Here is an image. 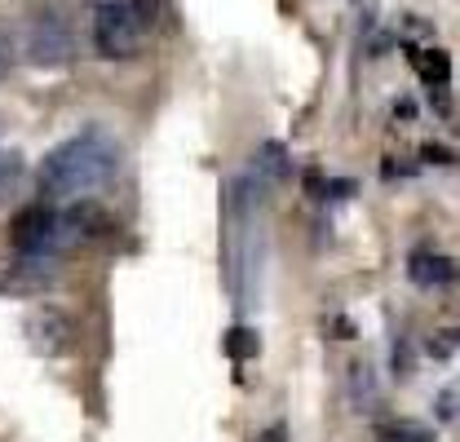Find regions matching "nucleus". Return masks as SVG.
<instances>
[{
  "mask_svg": "<svg viewBox=\"0 0 460 442\" xmlns=\"http://www.w3.org/2000/svg\"><path fill=\"white\" fill-rule=\"evenodd\" d=\"M119 172V142L107 128H80L75 137L58 142L54 151L40 160V195L66 204V199H84L93 190H102Z\"/></svg>",
  "mask_w": 460,
  "mask_h": 442,
  "instance_id": "nucleus-1",
  "label": "nucleus"
},
{
  "mask_svg": "<svg viewBox=\"0 0 460 442\" xmlns=\"http://www.w3.org/2000/svg\"><path fill=\"white\" fill-rule=\"evenodd\" d=\"M155 27V4L151 0H102L93 13V45L102 57H137L146 36Z\"/></svg>",
  "mask_w": 460,
  "mask_h": 442,
  "instance_id": "nucleus-2",
  "label": "nucleus"
},
{
  "mask_svg": "<svg viewBox=\"0 0 460 442\" xmlns=\"http://www.w3.org/2000/svg\"><path fill=\"white\" fill-rule=\"evenodd\" d=\"M22 54L31 57L36 66H62L75 57V31L66 22V13L58 4H45L27 18V31H22Z\"/></svg>",
  "mask_w": 460,
  "mask_h": 442,
  "instance_id": "nucleus-3",
  "label": "nucleus"
},
{
  "mask_svg": "<svg viewBox=\"0 0 460 442\" xmlns=\"http://www.w3.org/2000/svg\"><path fill=\"white\" fill-rule=\"evenodd\" d=\"M54 213L49 208H27V213H18V221H13V243L22 248V252H40V248H49L54 243Z\"/></svg>",
  "mask_w": 460,
  "mask_h": 442,
  "instance_id": "nucleus-4",
  "label": "nucleus"
},
{
  "mask_svg": "<svg viewBox=\"0 0 460 442\" xmlns=\"http://www.w3.org/2000/svg\"><path fill=\"white\" fill-rule=\"evenodd\" d=\"M411 278L416 283H429V287H443V283H452L456 278V266L447 261V257H411Z\"/></svg>",
  "mask_w": 460,
  "mask_h": 442,
  "instance_id": "nucleus-5",
  "label": "nucleus"
},
{
  "mask_svg": "<svg viewBox=\"0 0 460 442\" xmlns=\"http://www.w3.org/2000/svg\"><path fill=\"white\" fill-rule=\"evenodd\" d=\"M18 181H22V155H18L13 146H4V142H0V199H4V195H13V190H18Z\"/></svg>",
  "mask_w": 460,
  "mask_h": 442,
  "instance_id": "nucleus-6",
  "label": "nucleus"
},
{
  "mask_svg": "<svg viewBox=\"0 0 460 442\" xmlns=\"http://www.w3.org/2000/svg\"><path fill=\"white\" fill-rule=\"evenodd\" d=\"M13 62H18V45H13V36L0 27V80L13 71Z\"/></svg>",
  "mask_w": 460,
  "mask_h": 442,
  "instance_id": "nucleus-7",
  "label": "nucleus"
}]
</instances>
